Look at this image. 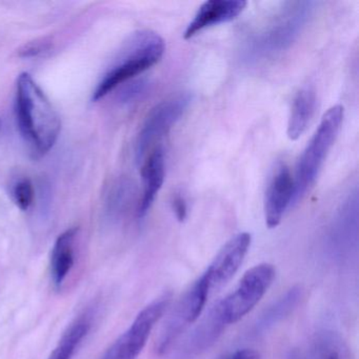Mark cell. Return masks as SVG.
Wrapping results in <instances>:
<instances>
[{"label":"cell","mask_w":359,"mask_h":359,"mask_svg":"<svg viewBox=\"0 0 359 359\" xmlns=\"http://www.w3.org/2000/svg\"><path fill=\"white\" fill-rule=\"evenodd\" d=\"M358 208L357 194L348 197L340 210L330 232V245L334 253L341 256L348 253L353 243H357V226H358Z\"/></svg>","instance_id":"4fadbf2b"},{"label":"cell","mask_w":359,"mask_h":359,"mask_svg":"<svg viewBox=\"0 0 359 359\" xmlns=\"http://www.w3.org/2000/svg\"><path fill=\"white\" fill-rule=\"evenodd\" d=\"M171 205L178 222H184L188 216V205H187L186 198L182 194H175L172 199Z\"/></svg>","instance_id":"603a6c76"},{"label":"cell","mask_w":359,"mask_h":359,"mask_svg":"<svg viewBox=\"0 0 359 359\" xmlns=\"http://www.w3.org/2000/svg\"><path fill=\"white\" fill-rule=\"evenodd\" d=\"M210 294L209 285L203 276L199 277L184 293L168 317L159 334L156 344V352L159 355L167 353L184 330L198 319Z\"/></svg>","instance_id":"ba28073f"},{"label":"cell","mask_w":359,"mask_h":359,"mask_svg":"<svg viewBox=\"0 0 359 359\" xmlns=\"http://www.w3.org/2000/svg\"><path fill=\"white\" fill-rule=\"evenodd\" d=\"M190 102L189 94H177L163 100L151 110L136 140L135 158L138 165H142L147 155L155 148V144L184 116Z\"/></svg>","instance_id":"8992f818"},{"label":"cell","mask_w":359,"mask_h":359,"mask_svg":"<svg viewBox=\"0 0 359 359\" xmlns=\"http://www.w3.org/2000/svg\"><path fill=\"white\" fill-rule=\"evenodd\" d=\"M302 298V289L300 287H293L287 290L276 302L268 306L264 311L259 318L253 325V333L256 335L264 333L272 329L277 323L287 318L299 304Z\"/></svg>","instance_id":"e0dca14e"},{"label":"cell","mask_w":359,"mask_h":359,"mask_svg":"<svg viewBox=\"0 0 359 359\" xmlns=\"http://www.w3.org/2000/svg\"><path fill=\"white\" fill-rule=\"evenodd\" d=\"M171 296L163 294L144 306L129 329L108 348L102 359H137L144 350L151 332L169 306Z\"/></svg>","instance_id":"52a82bcc"},{"label":"cell","mask_w":359,"mask_h":359,"mask_svg":"<svg viewBox=\"0 0 359 359\" xmlns=\"http://www.w3.org/2000/svg\"><path fill=\"white\" fill-rule=\"evenodd\" d=\"M152 83L148 79H140L134 81L129 87L126 88L123 93V100L125 102H135L142 100L148 95Z\"/></svg>","instance_id":"44dd1931"},{"label":"cell","mask_w":359,"mask_h":359,"mask_svg":"<svg viewBox=\"0 0 359 359\" xmlns=\"http://www.w3.org/2000/svg\"><path fill=\"white\" fill-rule=\"evenodd\" d=\"M142 198L138 203L137 216L144 218L150 211L159 191L163 188L165 176V150L155 147L147 155L142 165Z\"/></svg>","instance_id":"7c38bea8"},{"label":"cell","mask_w":359,"mask_h":359,"mask_svg":"<svg viewBox=\"0 0 359 359\" xmlns=\"http://www.w3.org/2000/svg\"><path fill=\"white\" fill-rule=\"evenodd\" d=\"M316 108V93L312 88L298 91L292 104L287 121V135L291 140H297L308 129Z\"/></svg>","instance_id":"2e32d148"},{"label":"cell","mask_w":359,"mask_h":359,"mask_svg":"<svg viewBox=\"0 0 359 359\" xmlns=\"http://www.w3.org/2000/svg\"><path fill=\"white\" fill-rule=\"evenodd\" d=\"M304 359H348V352L339 336L323 332L312 340Z\"/></svg>","instance_id":"d6986e66"},{"label":"cell","mask_w":359,"mask_h":359,"mask_svg":"<svg viewBox=\"0 0 359 359\" xmlns=\"http://www.w3.org/2000/svg\"><path fill=\"white\" fill-rule=\"evenodd\" d=\"M251 234L239 233L226 241L213 262L201 276L207 281L210 291L224 287L233 278L241 268L251 245Z\"/></svg>","instance_id":"9c48e42d"},{"label":"cell","mask_w":359,"mask_h":359,"mask_svg":"<svg viewBox=\"0 0 359 359\" xmlns=\"http://www.w3.org/2000/svg\"><path fill=\"white\" fill-rule=\"evenodd\" d=\"M12 199L18 209L27 211L34 201V188L32 182L28 178L18 180L12 188Z\"/></svg>","instance_id":"ffe728a7"},{"label":"cell","mask_w":359,"mask_h":359,"mask_svg":"<svg viewBox=\"0 0 359 359\" xmlns=\"http://www.w3.org/2000/svg\"><path fill=\"white\" fill-rule=\"evenodd\" d=\"M275 274L270 264H256L248 270L234 291L213 306L222 323L228 327L253 310L272 285Z\"/></svg>","instance_id":"5b68a950"},{"label":"cell","mask_w":359,"mask_h":359,"mask_svg":"<svg viewBox=\"0 0 359 359\" xmlns=\"http://www.w3.org/2000/svg\"><path fill=\"white\" fill-rule=\"evenodd\" d=\"M315 5L311 1L285 4L272 22L250 41L245 50L248 60H266L289 49L308 24Z\"/></svg>","instance_id":"3957f363"},{"label":"cell","mask_w":359,"mask_h":359,"mask_svg":"<svg viewBox=\"0 0 359 359\" xmlns=\"http://www.w3.org/2000/svg\"><path fill=\"white\" fill-rule=\"evenodd\" d=\"M165 41L153 31L133 33L119 49L93 91L92 100L98 102L119 86L135 79L159 62L165 54Z\"/></svg>","instance_id":"7a4b0ae2"},{"label":"cell","mask_w":359,"mask_h":359,"mask_svg":"<svg viewBox=\"0 0 359 359\" xmlns=\"http://www.w3.org/2000/svg\"><path fill=\"white\" fill-rule=\"evenodd\" d=\"M91 329L88 315L79 317L65 332L48 359H72Z\"/></svg>","instance_id":"ac0fdd59"},{"label":"cell","mask_w":359,"mask_h":359,"mask_svg":"<svg viewBox=\"0 0 359 359\" xmlns=\"http://www.w3.org/2000/svg\"><path fill=\"white\" fill-rule=\"evenodd\" d=\"M15 118L22 140L37 156L47 154L57 142L62 129L60 115L27 72L16 81Z\"/></svg>","instance_id":"6da1fadb"},{"label":"cell","mask_w":359,"mask_h":359,"mask_svg":"<svg viewBox=\"0 0 359 359\" xmlns=\"http://www.w3.org/2000/svg\"><path fill=\"white\" fill-rule=\"evenodd\" d=\"M344 121V107H332L323 115L296 167L293 203H297L314 184L319 171L333 147Z\"/></svg>","instance_id":"277c9868"},{"label":"cell","mask_w":359,"mask_h":359,"mask_svg":"<svg viewBox=\"0 0 359 359\" xmlns=\"http://www.w3.org/2000/svg\"><path fill=\"white\" fill-rule=\"evenodd\" d=\"M226 359H260V356L255 351L245 348V350H239L237 352L233 353L232 355L226 357Z\"/></svg>","instance_id":"cb8c5ba5"},{"label":"cell","mask_w":359,"mask_h":359,"mask_svg":"<svg viewBox=\"0 0 359 359\" xmlns=\"http://www.w3.org/2000/svg\"><path fill=\"white\" fill-rule=\"evenodd\" d=\"M79 229L71 228L60 235L51 252V276L55 287H62L75 262V243Z\"/></svg>","instance_id":"9a60e30c"},{"label":"cell","mask_w":359,"mask_h":359,"mask_svg":"<svg viewBox=\"0 0 359 359\" xmlns=\"http://www.w3.org/2000/svg\"><path fill=\"white\" fill-rule=\"evenodd\" d=\"M294 180L289 168L280 165L271 178L264 199V218L266 226L276 228L285 211L293 205Z\"/></svg>","instance_id":"30bf717a"},{"label":"cell","mask_w":359,"mask_h":359,"mask_svg":"<svg viewBox=\"0 0 359 359\" xmlns=\"http://www.w3.org/2000/svg\"><path fill=\"white\" fill-rule=\"evenodd\" d=\"M247 7L245 0H208L199 8L192 22L184 33V39H190L205 29L238 18Z\"/></svg>","instance_id":"8fae6325"},{"label":"cell","mask_w":359,"mask_h":359,"mask_svg":"<svg viewBox=\"0 0 359 359\" xmlns=\"http://www.w3.org/2000/svg\"><path fill=\"white\" fill-rule=\"evenodd\" d=\"M226 329V325L222 323L215 309L212 308L187 340L180 351V359H192L198 356L213 346Z\"/></svg>","instance_id":"5bb4252c"},{"label":"cell","mask_w":359,"mask_h":359,"mask_svg":"<svg viewBox=\"0 0 359 359\" xmlns=\"http://www.w3.org/2000/svg\"><path fill=\"white\" fill-rule=\"evenodd\" d=\"M52 43L48 39H36L34 41L26 43L18 51V55L22 58L39 57L50 52L52 49Z\"/></svg>","instance_id":"7402d4cb"}]
</instances>
